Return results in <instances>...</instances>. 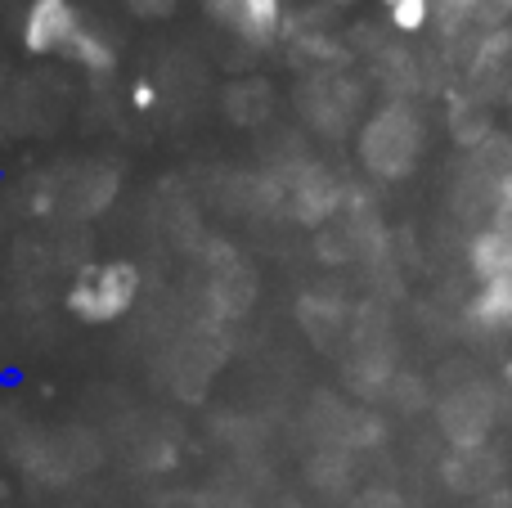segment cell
Masks as SVG:
<instances>
[{
	"mask_svg": "<svg viewBox=\"0 0 512 508\" xmlns=\"http://www.w3.org/2000/svg\"><path fill=\"white\" fill-rule=\"evenodd\" d=\"M391 23L400 32H423L432 23V0H391Z\"/></svg>",
	"mask_w": 512,
	"mask_h": 508,
	"instance_id": "12",
	"label": "cell"
},
{
	"mask_svg": "<svg viewBox=\"0 0 512 508\" xmlns=\"http://www.w3.org/2000/svg\"><path fill=\"white\" fill-rule=\"evenodd\" d=\"M207 14L248 45H270L283 27V0H207Z\"/></svg>",
	"mask_w": 512,
	"mask_h": 508,
	"instance_id": "5",
	"label": "cell"
},
{
	"mask_svg": "<svg viewBox=\"0 0 512 508\" xmlns=\"http://www.w3.org/2000/svg\"><path fill=\"white\" fill-rule=\"evenodd\" d=\"M468 275L477 284H495V279H512V225H477L468 239Z\"/></svg>",
	"mask_w": 512,
	"mask_h": 508,
	"instance_id": "9",
	"label": "cell"
},
{
	"mask_svg": "<svg viewBox=\"0 0 512 508\" xmlns=\"http://www.w3.org/2000/svg\"><path fill=\"white\" fill-rule=\"evenodd\" d=\"M486 221H490V225H512V167L495 180V189H490Z\"/></svg>",
	"mask_w": 512,
	"mask_h": 508,
	"instance_id": "13",
	"label": "cell"
},
{
	"mask_svg": "<svg viewBox=\"0 0 512 508\" xmlns=\"http://www.w3.org/2000/svg\"><path fill=\"white\" fill-rule=\"evenodd\" d=\"M225 113L234 117L239 126H256L265 113H270V90L261 81H248V86H234L225 95Z\"/></svg>",
	"mask_w": 512,
	"mask_h": 508,
	"instance_id": "10",
	"label": "cell"
},
{
	"mask_svg": "<svg viewBox=\"0 0 512 508\" xmlns=\"http://www.w3.org/2000/svg\"><path fill=\"white\" fill-rule=\"evenodd\" d=\"M68 54H72L77 63H86V68H95V72H108V68H113V50H108V41H104V36H95V32H86V27L72 36Z\"/></svg>",
	"mask_w": 512,
	"mask_h": 508,
	"instance_id": "11",
	"label": "cell"
},
{
	"mask_svg": "<svg viewBox=\"0 0 512 508\" xmlns=\"http://www.w3.org/2000/svg\"><path fill=\"white\" fill-rule=\"evenodd\" d=\"M274 194L288 207V216H297V221H306V225L333 216V207H337L333 176H328L324 167H315V162H297V167H288L283 176H274Z\"/></svg>",
	"mask_w": 512,
	"mask_h": 508,
	"instance_id": "4",
	"label": "cell"
},
{
	"mask_svg": "<svg viewBox=\"0 0 512 508\" xmlns=\"http://www.w3.org/2000/svg\"><path fill=\"white\" fill-rule=\"evenodd\" d=\"M472 104H512V27H495L463 63Z\"/></svg>",
	"mask_w": 512,
	"mask_h": 508,
	"instance_id": "3",
	"label": "cell"
},
{
	"mask_svg": "<svg viewBox=\"0 0 512 508\" xmlns=\"http://www.w3.org/2000/svg\"><path fill=\"white\" fill-rule=\"evenodd\" d=\"M324 5H351V0H324Z\"/></svg>",
	"mask_w": 512,
	"mask_h": 508,
	"instance_id": "17",
	"label": "cell"
},
{
	"mask_svg": "<svg viewBox=\"0 0 512 508\" xmlns=\"http://www.w3.org/2000/svg\"><path fill=\"white\" fill-rule=\"evenodd\" d=\"M140 297V275L126 261H108V266H95L72 284L68 306L90 324H108L117 315H126Z\"/></svg>",
	"mask_w": 512,
	"mask_h": 508,
	"instance_id": "2",
	"label": "cell"
},
{
	"mask_svg": "<svg viewBox=\"0 0 512 508\" xmlns=\"http://www.w3.org/2000/svg\"><path fill=\"white\" fill-rule=\"evenodd\" d=\"M418 153H423V117L414 104H387L364 122L360 131V162L364 171L382 180H400L414 171Z\"/></svg>",
	"mask_w": 512,
	"mask_h": 508,
	"instance_id": "1",
	"label": "cell"
},
{
	"mask_svg": "<svg viewBox=\"0 0 512 508\" xmlns=\"http://www.w3.org/2000/svg\"><path fill=\"white\" fill-rule=\"evenodd\" d=\"M162 508H203V504L194 495H171V500H162Z\"/></svg>",
	"mask_w": 512,
	"mask_h": 508,
	"instance_id": "14",
	"label": "cell"
},
{
	"mask_svg": "<svg viewBox=\"0 0 512 508\" xmlns=\"http://www.w3.org/2000/svg\"><path fill=\"white\" fill-rule=\"evenodd\" d=\"M486 5H490V9H495V14H499V18H504V23H508V18H512V0H486Z\"/></svg>",
	"mask_w": 512,
	"mask_h": 508,
	"instance_id": "15",
	"label": "cell"
},
{
	"mask_svg": "<svg viewBox=\"0 0 512 508\" xmlns=\"http://www.w3.org/2000/svg\"><path fill=\"white\" fill-rule=\"evenodd\" d=\"M355 104H360V95H355L337 72H319V77H310L306 86H301V108H306L310 122H315L319 131H328V135L346 131Z\"/></svg>",
	"mask_w": 512,
	"mask_h": 508,
	"instance_id": "7",
	"label": "cell"
},
{
	"mask_svg": "<svg viewBox=\"0 0 512 508\" xmlns=\"http://www.w3.org/2000/svg\"><path fill=\"white\" fill-rule=\"evenodd\" d=\"M504 378H508V387H512V356H508V365H504Z\"/></svg>",
	"mask_w": 512,
	"mask_h": 508,
	"instance_id": "16",
	"label": "cell"
},
{
	"mask_svg": "<svg viewBox=\"0 0 512 508\" xmlns=\"http://www.w3.org/2000/svg\"><path fill=\"white\" fill-rule=\"evenodd\" d=\"M77 32H81V18H77V9H72L68 0H32L27 23H23L27 50H36V54L63 50L68 54V45H72V36Z\"/></svg>",
	"mask_w": 512,
	"mask_h": 508,
	"instance_id": "8",
	"label": "cell"
},
{
	"mask_svg": "<svg viewBox=\"0 0 512 508\" xmlns=\"http://www.w3.org/2000/svg\"><path fill=\"white\" fill-rule=\"evenodd\" d=\"M490 419H495V401H490L486 387L454 392V396H445V405H441V428L459 450H477L490 432Z\"/></svg>",
	"mask_w": 512,
	"mask_h": 508,
	"instance_id": "6",
	"label": "cell"
}]
</instances>
